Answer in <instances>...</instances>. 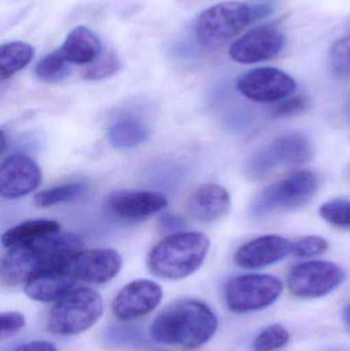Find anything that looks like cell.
Returning a JSON list of instances; mask_svg holds the SVG:
<instances>
[{
    "mask_svg": "<svg viewBox=\"0 0 350 351\" xmlns=\"http://www.w3.org/2000/svg\"><path fill=\"white\" fill-rule=\"evenodd\" d=\"M347 278L338 264L329 261H306L290 270L287 278L290 293L298 298H322L336 290Z\"/></svg>",
    "mask_w": 350,
    "mask_h": 351,
    "instance_id": "9",
    "label": "cell"
},
{
    "mask_svg": "<svg viewBox=\"0 0 350 351\" xmlns=\"http://www.w3.org/2000/svg\"><path fill=\"white\" fill-rule=\"evenodd\" d=\"M88 185L84 182H69L42 190L34 196L37 208H45L76 199L86 193Z\"/></svg>",
    "mask_w": 350,
    "mask_h": 351,
    "instance_id": "24",
    "label": "cell"
},
{
    "mask_svg": "<svg viewBox=\"0 0 350 351\" xmlns=\"http://www.w3.org/2000/svg\"><path fill=\"white\" fill-rule=\"evenodd\" d=\"M76 280L71 266H49L30 276L24 284V291L37 302H53L71 291Z\"/></svg>",
    "mask_w": 350,
    "mask_h": 351,
    "instance_id": "16",
    "label": "cell"
},
{
    "mask_svg": "<svg viewBox=\"0 0 350 351\" xmlns=\"http://www.w3.org/2000/svg\"><path fill=\"white\" fill-rule=\"evenodd\" d=\"M183 224H185L183 219L173 216V215H166V216L162 217V222H160V225L164 226V228L171 229L174 228V227L182 226Z\"/></svg>",
    "mask_w": 350,
    "mask_h": 351,
    "instance_id": "35",
    "label": "cell"
},
{
    "mask_svg": "<svg viewBox=\"0 0 350 351\" xmlns=\"http://www.w3.org/2000/svg\"><path fill=\"white\" fill-rule=\"evenodd\" d=\"M347 117H349V119H350V102H349V107H347Z\"/></svg>",
    "mask_w": 350,
    "mask_h": 351,
    "instance_id": "37",
    "label": "cell"
},
{
    "mask_svg": "<svg viewBox=\"0 0 350 351\" xmlns=\"http://www.w3.org/2000/svg\"><path fill=\"white\" fill-rule=\"evenodd\" d=\"M168 206V199L160 192L149 190H123L111 194L106 200L109 213L125 221H142Z\"/></svg>",
    "mask_w": 350,
    "mask_h": 351,
    "instance_id": "14",
    "label": "cell"
},
{
    "mask_svg": "<svg viewBox=\"0 0 350 351\" xmlns=\"http://www.w3.org/2000/svg\"><path fill=\"white\" fill-rule=\"evenodd\" d=\"M342 321L345 328L350 333V303L345 307L342 311Z\"/></svg>",
    "mask_w": 350,
    "mask_h": 351,
    "instance_id": "36",
    "label": "cell"
},
{
    "mask_svg": "<svg viewBox=\"0 0 350 351\" xmlns=\"http://www.w3.org/2000/svg\"><path fill=\"white\" fill-rule=\"evenodd\" d=\"M285 45V34L277 26L260 25L234 41L229 56L236 63H260L277 57Z\"/></svg>",
    "mask_w": 350,
    "mask_h": 351,
    "instance_id": "11",
    "label": "cell"
},
{
    "mask_svg": "<svg viewBox=\"0 0 350 351\" xmlns=\"http://www.w3.org/2000/svg\"><path fill=\"white\" fill-rule=\"evenodd\" d=\"M14 351H57V348L51 342L36 340V341L27 342Z\"/></svg>",
    "mask_w": 350,
    "mask_h": 351,
    "instance_id": "33",
    "label": "cell"
},
{
    "mask_svg": "<svg viewBox=\"0 0 350 351\" xmlns=\"http://www.w3.org/2000/svg\"><path fill=\"white\" fill-rule=\"evenodd\" d=\"M290 341V333L284 326L275 324L263 329L253 341L256 351H275L287 346Z\"/></svg>",
    "mask_w": 350,
    "mask_h": 351,
    "instance_id": "26",
    "label": "cell"
},
{
    "mask_svg": "<svg viewBox=\"0 0 350 351\" xmlns=\"http://www.w3.org/2000/svg\"><path fill=\"white\" fill-rule=\"evenodd\" d=\"M42 173L38 165L24 154L8 156L0 167V194L6 199L23 197L40 185Z\"/></svg>",
    "mask_w": 350,
    "mask_h": 351,
    "instance_id": "13",
    "label": "cell"
},
{
    "mask_svg": "<svg viewBox=\"0 0 350 351\" xmlns=\"http://www.w3.org/2000/svg\"><path fill=\"white\" fill-rule=\"evenodd\" d=\"M320 215L327 223L338 228L350 229V200L332 199L321 206Z\"/></svg>",
    "mask_w": 350,
    "mask_h": 351,
    "instance_id": "27",
    "label": "cell"
},
{
    "mask_svg": "<svg viewBox=\"0 0 350 351\" xmlns=\"http://www.w3.org/2000/svg\"><path fill=\"white\" fill-rule=\"evenodd\" d=\"M26 325V319L18 311H8L0 315V335L2 339L12 337Z\"/></svg>",
    "mask_w": 350,
    "mask_h": 351,
    "instance_id": "32",
    "label": "cell"
},
{
    "mask_svg": "<svg viewBox=\"0 0 350 351\" xmlns=\"http://www.w3.org/2000/svg\"><path fill=\"white\" fill-rule=\"evenodd\" d=\"M308 98L304 96H294L286 98L273 108V115L275 117H291L304 112L308 108Z\"/></svg>",
    "mask_w": 350,
    "mask_h": 351,
    "instance_id": "31",
    "label": "cell"
},
{
    "mask_svg": "<svg viewBox=\"0 0 350 351\" xmlns=\"http://www.w3.org/2000/svg\"><path fill=\"white\" fill-rule=\"evenodd\" d=\"M314 145L302 134H287L261 147L247 162L252 179H262L283 169L301 166L314 156Z\"/></svg>",
    "mask_w": 350,
    "mask_h": 351,
    "instance_id": "7",
    "label": "cell"
},
{
    "mask_svg": "<svg viewBox=\"0 0 350 351\" xmlns=\"http://www.w3.org/2000/svg\"><path fill=\"white\" fill-rule=\"evenodd\" d=\"M162 299V287L153 280H133L115 296L113 315L123 322L134 321L153 311Z\"/></svg>",
    "mask_w": 350,
    "mask_h": 351,
    "instance_id": "12",
    "label": "cell"
},
{
    "mask_svg": "<svg viewBox=\"0 0 350 351\" xmlns=\"http://www.w3.org/2000/svg\"><path fill=\"white\" fill-rule=\"evenodd\" d=\"M283 282L271 274H244L228 280L224 298L236 313H254L273 305L283 292Z\"/></svg>",
    "mask_w": 350,
    "mask_h": 351,
    "instance_id": "8",
    "label": "cell"
},
{
    "mask_svg": "<svg viewBox=\"0 0 350 351\" xmlns=\"http://www.w3.org/2000/svg\"><path fill=\"white\" fill-rule=\"evenodd\" d=\"M271 6L269 4L258 3L251 6V14H252V20L262 18L271 14Z\"/></svg>",
    "mask_w": 350,
    "mask_h": 351,
    "instance_id": "34",
    "label": "cell"
},
{
    "mask_svg": "<svg viewBox=\"0 0 350 351\" xmlns=\"http://www.w3.org/2000/svg\"><path fill=\"white\" fill-rule=\"evenodd\" d=\"M69 64L62 53L61 49H55L47 53L36 64L35 74L43 82H59L69 75Z\"/></svg>",
    "mask_w": 350,
    "mask_h": 351,
    "instance_id": "25",
    "label": "cell"
},
{
    "mask_svg": "<svg viewBox=\"0 0 350 351\" xmlns=\"http://www.w3.org/2000/svg\"><path fill=\"white\" fill-rule=\"evenodd\" d=\"M232 197L227 189L218 184L197 187L186 202L187 213L199 222H214L229 212Z\"/></svg>",
    "mask_w": 350,
    "mask_h": 351,
    "instance_id": "18",
    "label": "cell"
},
{
    "mask_svg": "<svg viewBox=\"0 0 350 351\" xmlns=\"http://www.w3.org/2000/svg\"><path fill=\"white\" fill-rule=\"evenodd\" d=\"M34 56L32 45L23 41H10L0 47V77L10 80L26 67Z\"/></svg>",
    "mask_w": 350,
    "mask_h": 351,
    "instance_id": "22",
    "label": "cell"
},
{
    "mask_svg": "<svg viewBox=\"0 0 350 351\" xmlns=\"http://www.w3.org/2000/svg\"><path fill=\"white\" fill-rule=\"evenodd\" d=\"M61 231V226L57 221L38 219V220L26 221L6 230L2 234L1 241L3 247H16L23 243H30L35 239Z\"/></svg>",
    "mask_w": 350,
    "mask_h": 351,
    "instance_id": "21",
    "label": "cell"
},
{
    "mask_svg": "<svg viewBox=\"0 0 350 351\" xmlns=\"http://www.w3.org/2000/svg\"><path fill=\"white\" fill-rule=\"evenodd\" d=\"M149 132L145 123L139 117L125 115L119 117L109 127L108 139L117 149H129L147 140Z\"/></svg>",
    "mask_w": 350,
    "mask_h": 351,
    "instance_id": "20",
    "label": "cell"
},
{
    "mask_svg": "<svg viewBox=\"0 0 350 351\" xmlns=\"http://www.w3.org/2000/svg\"><path fill=\"white\" fill-rule=\"evenodd\" d=\"M63 257V245L55 233L8 247L0 266L1 284L6 287L25 284L40 268L61 265Z\"/></svg>",
    "mask_w": 350,
    "mask_h": 351,
    "instance_id": "3",
    "label": "cell"
},
{
    "mask_svg": "<svg viewBox=\"0 0 350 351\" xmlns=\"http://www.w3.org/2000/svg\"><path fill=\"white\" fill-rule=\"evenodd\" d=\"M123 258L113 249L80 251L72 260V272L76 280L92 285L109 282L121 271Z\"/></svg>",
    "mask_w": 350,
    "mask_h": 351,
    "instance_id": "15",
    "label": "cell"
},
{
    "mask_svg": "<svg viewBox=\"0 0 350 351\" xmlns=\"http://www.w3.org/2000/svg\"><path fill=\"white\" fill-rule=\"evenodd\" d=\"M121 64L118 58L113 53H109L106 57L99 60L86 72V80H100L109 77L116 73L121 69Z\"/></svg>",
    "mask_w": 350,
    "mask_h": 351,
    "instance_id": "30",
    "label": "cell"
},
{
    "mask_svg": "<svg viewBox=\"0 0 350 351\" xmlns=\"http://www.w3.org/2000/svg\"><path fill=\"white\" fill-rule=\"evenodd\" d=\"M251 22V6L238 0H229L201 12L195 25V34L203 47L219 49L236 38Z\"/></svg>",
    "mask_w": 350,
    "mask_h": 351,
    "instance_id": "5",
    "label": "cell"
},
{
    "mask_svg": "<svg viewBox=\"0 0 350 351\" xmlns=\"http://www.w3.org/2000/svg\"><path fill=\"white\" fill-rule=\"evenodd\" d=\"M292 252V243L281 235H262L245 243L236 251L234 262L245 269H258L285 259Z\"/></svg>",
    "mask_w": 350,
    "mask_h": 351,
    "instance_id": "17",
    "label": "cell"
},
{
    "mask_svg": "<svg viewBox=\"0 0 350 351\" xmlns=\"http://www.w3.org/2000/svg\"><path fill=\"white\" fill-rule=\"evenodd\" d=\"M209 237L197 231H181L164 237L150 250L147 266L150 274L166 280L190 276L199 269L209 253Z\"/></svg>",
    "mask_w": 350,
    "mask_h": 351,
    "instance_id": "2",
    "label": "cell"
},
{
    "mask_svg": "<svg viewBox=\"0 0 350 351\" xmlns=\"http://www.w3.org/2000/svg\"><path fill=\"white\" fill-rule=\"evenodd\" d=\"M329 249L326 239L318 235H308L292 243V255L299 258H312L323 255Z\"/></svg>",
    "mask_w": 350,
    "mask_h": 351,
    "instance_id": "29",
    "label": "cell"
},
{
    "mask_svg": "<svg viewBox=\"0 0 350 351\" xmlns=\"http://www.w3.org/2000/svg\"><path fill=\"white\" fill-rule=\"evenodd\" d=\"M236 88L249 100L259 103L277 102L288 98L297 88L295 80L275 67H260L242 74Z\"/></svg>",
    "mask_w": 350,
    "mask_h": 351,
    "instance_id": "10",
    "label": "cell"
},
{
    "mask_svg": "<svg viewBox=\"0 0 350 351\" xmlns=\"http://www.w3.org/2000/svg\"><path fill=\"white\" fill-rule=\"evenodd\" d=\"M60 49L70 64L84 65L98 59L102 51V43L88 27L77 26L68 33Z\"/></svg>",
    "mask_w": 350,
    "mask_h": 351,
    "instance_id": "19",
    "label": "cell"
},
{
    "mask_svg": "<svg viewBox=\"0 0 350 351\" xmlns=\"http://www.w3.org/2000/svg\"><path fill=\"white\" fill-rule=\"evenodd\" d=\"M331 70L338 77H350V35L338 39L329 56Z\"/></svg>",
    "mask_w": 350,
    "mask_h": 351,
    "instance_id": "28",
    "label": "cell"
},
{
    "mask_svg": "<svg viewBox=\"0 0 350 351\" xmlns=\"http://www.w3.org/2000/svg\"><path fill=\"white\" fill-rule=\"evenodd\" d=\"M218 319L205 303L183 299L166 306L151 325V337L168 346L195 350L210 341Z\"/></svg>",
    "mask_w": 350,
    "mask_h": 351,
    "instance_id": "1",
    "label": "cell"
},
{
    "mask_svg": "<svg viewBox=\"0 0 350 351\" xmlns=\"http://www.w3.org/2000/svg\"><path fill=\"white\" fill-rule=\"evenodd\" d=\"M318 178L312 171H300L265 188L251 204V215L263 218L275 213L305 206L316 194Z\"/></svg>",
    "mask_w": 350,
    "mask_h": 351,
    "instance_id": "6",
    "label": "cell"
},
{
    "mask_svg": "<svg viewBox=\"0 0 350 351\" xmlns=\"http://www.w3.org/2000/svg\"><path fill=\"white\" fill-rule=\"evenodd\" d=\"M103 339L110 348L116 350H133L141 348L147 342V336L138 326L110 325L105 328Z\"/></svg>",
    "mask_w": 350,
    "mask_h": 351,
    "instance_id": "23",
    "label": "cell"
},
{
    "mask_svg": "<svg viewBox=\"0 0 350 351\" xmlns=\"http://www.w3.org/2000/svg\"><path fill=\"white\" fill-rule=\"evenodd\" d=\"M104 302L102 297L88 288H73L55 301L47 317L49 333L73 336L92 328L102 317Z\"/></svg>",
    "mask_w": 350,
    "mask_h": 351,
    "instance_id": "4",
    "label": "cell"
},
{
    "mask_svg": "<svg viewBox=\"0 0 350 351\" xmlns=\"http://www.w3.org/2000/svg\"><path fill=\"white\" fill-rule=\"evenodd\" d=\"M156 351H164V350H156Z\"/></svg>",
    "mask_w": 350,
    "mask_h": 351,
    "instance_id": "38",
    "label": "cell"
}]
</instances>
